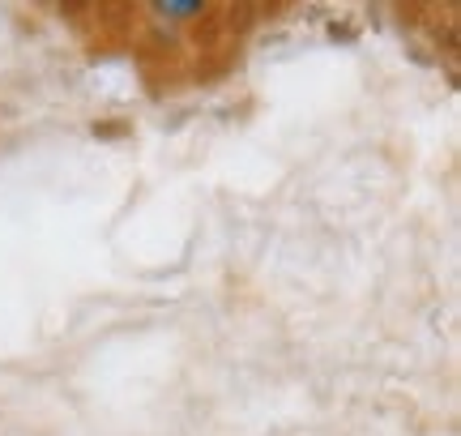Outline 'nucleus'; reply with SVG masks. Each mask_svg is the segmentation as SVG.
Returning <instances> with one entry per match:
<instances>
[{"label": "nucleus", "mask_w": 461, "mask_h": 436, "mask_svg": "<svg viewBox=\"0 0 461 436\" xmlns=\"http://www.w3.org/2000/svg\"><path fill=\"white\" fill-rule=\"evenodd\" d=\"M154 14H163V17H201L205 14V5H176V0H167V5H154Z\"/></svg>", "instance_id": "1"}]
</instances>
